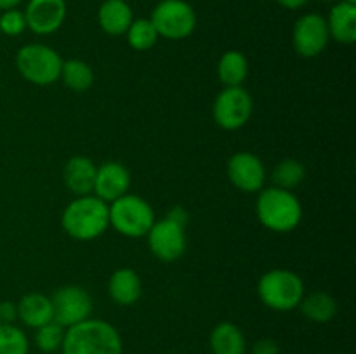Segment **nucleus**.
<instances>
[{"mask_svg": "<svg viewBox=\"0 0 356 354\" xmlns=\"http://www.w3.org/2000/svg\"><path fill=\"white\" fill-rule=\"evenodd\" d=\"M63 354H124V342L111 323L87 318L65 332Z\"/></svg>", "mask_w": 356, "mask_h": 354, "instance_id": "obj_1", "label": "nucleus"}, {"mask_svg": "<svg viewBox=\"0 0 356 354\" xmlns=\"http://www.w3.org/2000/svg\"><path fill=\"white\" fill-rule=\"evenodd\" d=\"M61 226L66 235L79 242L99 238L110 228L108 203L96 194L76 196L66 205L61 215Z\"/></svg>", "mask_w": 356, "mask_h": 354, "instance_id": "obj_2", "label": "nucleus"}, {"mask_svg": "<svg viewBox=\"0 0 356 354\" xmlns=\"http://www.w3.org/2000/svg\"><path fill=\"white\" fill-rule=\"evenodd\" d=\"M256 214L261 224L273 233H291L301 224L302 205L292 191L271 186L259 193Z\"/></svg>", "mask_w": 356, "mask_h": 354, "instance_id": "obj_3", "label": "nucleus"}, {"mask_svg": "<svg viewBox=\"0 0 356 354\" xmlns=\"http://www.w3.org/2000/svg\"><path fill=\"white\" fill-rule=\"evenodd\" d=\"M257 295L261 302L273 311H292L299 307L305 297V283L294 271L271 269L261 276Z\"/></svg>", "mask_w": 356, "mask_h": 354, "instance_id": "obj_4", "label": "nucleus"}, {"mask_svg": "<svg viewBox=\"0 0 356 354\" xmlns=\"http://www.w3.org/2000/svg\"><path fill=\"white\" fill-rule=\"evenodd\" d=\"M110 226L127 238H143L155 224V212L145 198L124 194L108 205Z\"/></svg>", "mask_w": 356, "mask_h": 354, "instance_id": "obj_5", "label": "nucleus"}, {"mask_svg": "<svg viewBox=\"0 0 356 354\" xmlns=\"http://www.w3.org/2000/svg\"><path fill=\"white\" fill-rule=\"evenodd\" d=\"M61 66L63 59L58 51L45 44L23 45L16 54V68L19 75L38 87L58 82Z\"/></svg>", "mask_w": 356, "mask_h": 354, "instance_id": "obj_6", "label": "nucleus"}, {"mask_svg": "<svg viewBox=\"0 0 356 354\" xmlns=\"http://www.w3.org/2000/svg\"><path fill=\"white\" fill-rule=\"evenodd\" d=\"M149 21L159 37L167 40H184L197 28V14L186 0H162L155 6Z\"/></svg>", "mask_w": 356, "mask_h": 354, "instance_id": "obj_7", "label": "nucleus"}, {"mask_svg": "<svg viewBox=\"0 0 356 354\" xmlns=\"http://www.w3.org/2000/svg\"><path fill=\"white\" fill-rule=\"evenodd\" d=\"M252 97L247 89L240 87H225L212 104L214 121L225 130H238L252 115Z\"/></svg>", "mask_w": 356, "mask_h": 354, "instance_id": "obj_8", "label": "nucleus"}, {"mask_svg": "<svg viewBox=\"0 0 356 354\" xmlns=\"http://www.w3.org/2000/svg\"><path fill=\"white\" fill-rule=\"evenodd\" d=\"M54 321L63 328L76 325L92 314V297L86 288L79 285H66L61 287L51 298Z\"/></svg>", "mask_w": 356, "mask_h": 354, "instance_id": "obj_9", "label": "nucleus"}, {"mask_svg": "<svg viewBox=\"0 0 356 354\" xmlns=\"http://www.w3.org/2000/svg\"><path fill=\"white\" fill-rule=\"evenodd\" d=\"M184 226L172 219L165 217L162 221H155L148 231L149 252L162 262H176L186 252V233Z\"/></svg>", "mask_w": 356, "mask_h": 354, "instance_id": "obj_10", "label": "nucleus"}, {"mask_svg": "<svg viewBox=\"0 0 356 354\" xmlns=\"http://www.w3.org/2000/svg\"><path fill=\"white\" fill-rule=\"evenodd\" d=\"M330 40L327 21L322 14L308 12L299 17L292 30V44L301 58H316Z\"/></svg>", "mask_w": 356, "mask_h": 354, "instance_id": "obj_11", "label": "nucleus"}, {"mask_svg": "<svg viewBox=\"0 0 356 354\" xmlns=\"http://www.w3.org/2000/svg\"><path fill=\"white\" fill-rule=\"evenodd\" d=\"M228 179L236 189L243 193H257L266 180V169L259 156L249 151H238L228 160L226 165Z\"/></svg>", "mask_w": 356, "mask_h": 354, "instance_id": "obj_12", "label": "nucleus"}, {"mask_svg": "<svg viewBox=\"0 0 356 354\" xmlns=\"http://www.w3.org/2000/svg\"><path fill=\"white\" fill-rule=\"evenodd\" d=\"M26 28L37 35H51L63 26L66 19L65 0H30L23 10Z\"/></svg>", "mask_w": 356, "mask_h": 354, "instance_id": "obj_13", "label": "nucleus"}, {"mask_svg": "<svg viewBox=\"0 0 356 354\" xmlns=\"http://www.w3.org/2000/svg\"><path fill=\"white\" fill-rule=\"evenodd\" d=\"M131 187V172L127 167L120 162H104L97 167L96 183L94 191L97 198H101L106 203L118 200L120 196L127 194Z\"/></svg>", "mask_w": 356, "mask_h": 354, "instance_id": "obj_14", "label": "nucleus"}, {"mask_svg": "<svg viewBox=\"0 0 356 354\" xmlns=\"http://www.w3.org/2000/svg\"><path fill=\"white\" fill-rule=\"evenodd\" d=\"M96 172L97 167L94 165L89 156L76 155L66 162L65 170H63V180L75 196H86V194H92Z\"/></svg>", "mask_w": 356, "mask_h": 354, "instance_id": "obj_15", "label": "nucleus"}, {"mask_svg": "<svg viewBox=\"0 0 356 354\" xmlns=\"http://www.w3.org/2000/svg\"><path fill=\"white\" fill-rule=\"evenodd\" d=\"M108 294L115 304L134 305L143 294L141 278L131 267H120L108 280Z\"/></svg>", "mask_w": 356, "mask_h": 354, "instance_id": "obj_16", "label": "nucleus"}, {"mask_svg": "<svg viewBox=\"0 0 356 354\" xmlns=\"http://www.w3.org/2000/svg\"><path fill=\"white\" fill-rule=\"evenodd\" d=\"M330 38L344 45L355 44L356 40V3L341 0L330 9L325 17Z\"/></svg>", "mask_w": 356, "mask_h": 354, "instance_id": "obj_17", "label": "nucleus"}, {"mask_svg": "<svg viewBox=\"0 0 356 354\" xmlns=\"http://www.w3.org/2000/svg\"><path fill=\"white\" fill-rule=\"evenodd\" d=\"M132 21L134 14L125 0H104L97 10V23L101 30L111 37L125 35Z\"/></svg>", "mask_w": 356, "mask_h": 354, "instance_id": "obj_18", "label": "nucleus"}, {"mask_svg": "<svg viewBox=\"0 0 356 354\" xmlns=\"http://www.w3.org/2000/svg\"><path fill=\"white\" fill-rule=\"evenodd\" d=\"M17 319L23 321V325L30 328H40L45 323L54 321V312H52V302L44 294H26L17 302Z\"/></svg>", "mask_w": 356, "mask_h": 354, "instance_id": "obj_19", "label": "nucleus"}, {"mask_svg": "<svg viewBox=\"0 0 356 354\" xmlns=\"http://www.w3.org/2000/svg\"><path fill=\"white\" fill-rule=\"evenodd\" d=\"M209 347L211 354H245V335L235 323H218L211 332Z\"/></svg>", "mask_w": 356, "mask_h": 354, "instance_id": "obj_20", "label": "nucleus"}, {"mask_svg": "<svg viewBox=\"0 0 356 354\" xmlns=\"http://www.w3.org/2000/svg\"><path fill=\"white\" fill-rule=\"evenodd\" d=\"M302 316L313 323H329L337 314V302L327 292H313L302 297L301 304Z\"/></svg>", "mask_w": 356, "mask_h": 354, "instance_id": "obj_21", "label": "nucleus"}, {"mask_svg": "<svg viewBox=\"0 0 356 354\" xmlns=\"http://www.w3.org/2000/svg\"><path fill=\"white\" fill-rule=\"evenodd\" d=\"M249 75V61L240 51H226L219 58L218 76L225 87H240Z\"/></svg>", "mask_w": 356, "mask_h": 354, "instance_id": "obj_22", "label": "nucleus"}, {"mask_svg": "<svg viewBox=\"0 0 356 354\" xmlns=\"http://www.w3.org/2000/svg\"><path fill=\"white\" fill-rule=\"evenodd\" d=\"M59 80H63V83L70 90L80 94L92 87L94 71L89 62L82 61V59H68V61H63Z\"/></svg>", "mask_w": 356, "mask_h": 354, "instance_id": "obj_23", "label": "nucleus"}, {"mask_svg": "<svg viewBox=\"0 0 356 354\" xmlns=\"http://www.w3.org/2000/svg\"><path fill=\"white\" fill-rule=\"evenodd\" d=\"M125 37H127L129 47L139 52L149 51L160 38L153 23L146 17H139V19L132 21L129 30L125 31Z\"/></svg>", "mask_w": 356, "mask_h": 354, "instance_id": "obj_24", "label": "nucleus"}, {"mask_svg": "<svg viewBox=\"0 0 356 354\" xmlns=\"http://www.w3.org/2000/svg\"><path fill=\"white\" fill-rule=\"evenodd\" d=\"M273 184L282 189L292 191L306 179V169L299 160L285 158L273 169Z\"/></svg>", "mask_w": 356, "mask_h": 354, "instance_id": "obj_25", "label": "nucleus"}, {"mask_svg": "<svg viewBox=\"0 0 356 354\" xmlns=\"http://www.w3.org/2000/svg\"><path fill=\"white\" fill-rule=\"evenodd\" d=\"M30 340L14 323H0V354H28Z\"/></svg>", "mask_w": 356, "mask_h": 354, "instance_id": "obj_26", "label": "nucleus"}, {"mask_svg": "<svg viewBox=\"0 0 356 354\" xmlns=\"http://www.w3.org/2000/svg\"><path fill=\"white\" fill-rule=\"evenodd\" d=\"M65 332L66 328H63L59 323H45L44 326L37 328V332H35V344H37L42 353H56L58 349H61Z\"/></svg>", "mask_w": 356, "mask_h": 354, "instance_id": "obj_27", "label": "nucleus"}, {"mask_svg": "<svg viewBox=\"0 0 356 354\" xmlns=\"http://www.w3.org/2000/svg\"><path fill=\"white\" fill-rule=\"evenodd\" d=\"M26 30V17L19 9L3 10L0 14V31L7 37H17Z\"/></svg>", "mask_w": 356, "mask_h": 354, "instance_id": "obj_28", "label": "nucleus"}, {"mask_svg": "<svg viewBox=\"0 0 356 354\" xmlns=\"http://www.w3.org/2000/svg\"><path fill=\"white\" fill-rule=\"evenodd\" d=\"M250 354H280V347L275 340L271 339H261L254 344Z\"/></svg>", "mask_w": 356, "mask_h": 354, "instance_id": "obj_29", "label": "nucleus"}, {"mask_svg": "<svg viewBox=\"0 0 356 354\" xmlns=\"http://www.w3.org/2000/svg\"><path fill=\"white\" fill-rule=\"evenodd\" d=\"M17 319V305L10 301L0 302V323H14Z\"/></svg>", "mask_w": 356, "mask_h": 354, "instance_id": "obj_30", "label": "nucleus"}, {"mask_svg": "<svg viewBox=\"0 0 356 354\" xmlns=\"http://www.w3.org/2000/svg\"><path fill=\"white\" fill-rule=\"evenodd\" d=\"M167 217L172 219V221H176V222H179L181 226H184V228H186V222H188V212H186V208H183V207H174L172 210H170L169 214H167Z\"/></svg>", "mask_w": 356, "mask_h": 354, "instance_id": "obj_31", "label": "nucleus"}, {"mask_svg": "<svg viewBox=\"0 0 356 354\" xmlns=\"http://www.w3.org/2000/svg\"><path fill=\"white\" fill-rule=\"evenodd\" d=\"M278 3H280L284 9H289V10H298L301 9V7H305L306 3L309 2V0H277Z\"/></svg>", "mask_w": 356, "mask_h": 354, "instance_id": "obj_32", "label": "nucleus"}, {"mask_svg": "<svg viewBox=\"0 0 356 354\" xmlns=\"http://www.w3.org/2000/svg\"><path fill=\"white\" fill-rule=\"evenodd\" d=\"M23 2V0H0V10H9V9H17V6Z\"/></svg>", "mask_w": 356, "mask_h": 354, "instance_id": "obj_33", "label": "nucleus"}, {"mask_svg": "<svg viewBox=\"0 0 356 354\" xmlns=\"http://www.w3.org/2000/svg\"><path fill=\"white\" fill-rule=\"evenodd\" d=\"M344 2H350V3H356V0H344Z\"/></svg>", "mask_w": 356, "mask_h": 354, "instance_id": "obj_34", "label": "nucleus"}]
</instances>
